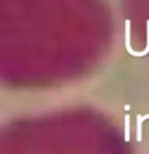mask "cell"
Instances as JSON below:
<instances>
[{"label": "cell", "instance_id": "cell-1", "mask_svg": "<svg viewBox=\"0 0 149 154\" xmlns=\"http://www.w3.org/2000/svg\"><path fill=\"white\" fill-rule=\"evenodd\" d=\"M123 120H125V141H130V116L127 114Z\"/></svg>", "mask_w": 149, "mask_h": 154}]
</instances>
